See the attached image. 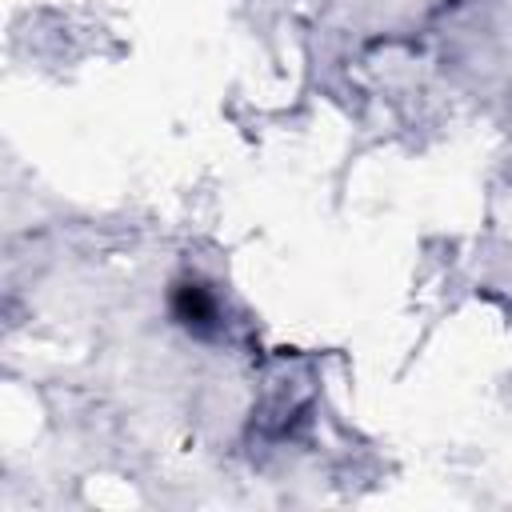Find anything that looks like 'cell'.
I'll list each match as a JSON object with an SVG mask.
<instances>
[{
	"mask_svg": "<svg viewBox=\"0 0 512 512\" xmlns=\"http://www.w3.org/2000/svg\"><path fill=\"white\" fill-rule=\"evenodd\" d=\"M168 308H172V320L180 328H188L192 336H212L216 332V296L208 284L200 280H176L172 284V296H168Z\"/></svg>",
	"mask_w": 512,
	"mask_h": 512,
	"instance_id": "6da1fadb",
	"label": "cell"
}]
</instances>
